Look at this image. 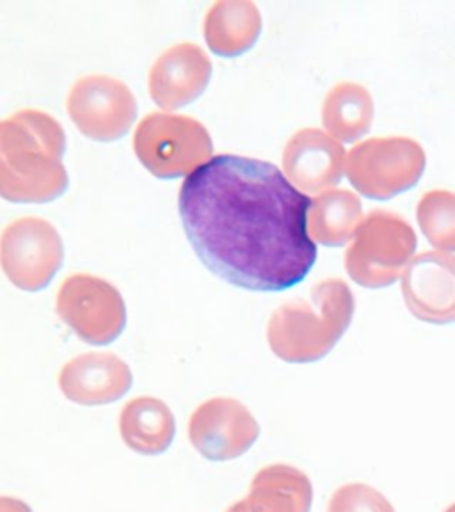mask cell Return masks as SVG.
<instances>
[{
	"label": "cell",
	"mask_w": 455,
	"mask_h": 512,
	"mask_svg": "<svg viewBox=\"0 0 455 512\" xmlns=\"http://www.w3.org/2000/svg\"><path fill=\"white\" fill-rule=\"evenodd\" d=\"M212 79V61L194 43H178L155 61L148 77V88L155 105L176 111L192 104L207 91Z\"/></svg>",
	"instance_id": "obj_7"
},
{
	"label": "cell",
	"mask_w": 455,
	"mask_h": 512,
	"mask_svg": "<svg viewBox=\"0 0 455 512\" xmlns=\"http://www.w3.org/2000/svg\"><path fill=\"white\" fill-rule=\"evenodd\" d=\"M66 109L80 134L114 143L127 136L137 118V100L125 82L107 75H86L70 89Z\"/></svg>",
	"instance_id": "obj_5"
},
{
	"label": "cell",
	"mask_w": 455,
	"mask_h": 512,
	"mask_svg": "<svg viewBox=\"0 0 455 512\" xmlns=\"http://www.w3.org/2000/svg\"><path fill=\"white\" fill-rule=\"evenodd\" d=\"M134 152L153 176L175 180L191 176L214 155L207 127L180 114L153 112L136 130Z\"/></svg>",
	"instance_id": "obj_3"
},
{
	"label": "cell",
	"mask_w": 455,
	"mask_h": 512,
	"mask_svg": "<svg viewBox=\"0 0 455 512\" xmlns=\"http://www.w3.org/2000/svg\"><path fill=\"white\" fill-rule=\"evenodd\" d=\"M66 134L59 121L34 109L0 120V198L9 203H50L68 189Z\"/></svg>",
	"instance_id": "obj_2"
},
{
	"label": "cell",
	"mask_w": 455,
	"mask_h": 512,
	"mask_svg": "<svg viewBox=\"0 0 455 512\" xmlns=\"http://www.w3.org/2000/svg\"><path fill=\"white\" fill-rule=\"evenodd\" d=\"M132 377L127 365L111 354H86L68 363L61 376L63 392L79 402H107L127 392Z\"/></svg>",
	"instance_id": "obj_8"
},
{
	"label": "cell",
	"mask_w": 455,
	"mask_h": 512,
	"mask_svg": "<svg viewBox=\"0 0 455 512\" xmlns=\"http://www.w3.org/2000/svg\"><path fill=\"white\" fill-rule=\"evenodd\" d=\"M178 210L194 253L235 287L283 292L317 262L312 200L271 162L212 157L187 176Z\"/></svg>",
	"instance_id": "obj_1"
},
{
	"label": "cell",
	"mask_w": 455,
	"mask_h": 512,
	"mask_svg": "<svg viewBox=\"0 0 455 512\" xmlns=\"http://www.w3.org/2000/svg\"><path fill=\"white\" fill-rule=\"evenodd\" d=\"M59 317L88 344H111L127 322L125 301L109 281L73 274L57 292Z\"/></svg>",
	"instance_id": "obj_6"
},
{
	"label": "cell",
	"mask_w": 455,
	"mask_h": 512,
	"mask_svg": "<svg viewBox=\"0 0 455 512\" xmlns=\"http://www.w3.org/2000/svg\"><path fill=\"white\" fill-rule=\"evenodd\" d=\"M63 262V239L56 226L41 217L16 219L0 235V267L20 290L47 288Z\"/></svg>",
	"instance_id": "obj_4"
},
{
	"label": "cell",
	"mask_w": 455,
	"mask_h": 512,
	"mask_svg": "<svg viewBox=\"0 0 455 512\" xmlns=\"http://www.w3.org/2000/svg\"><path fill=\"white\" fill-rule=\"evenodd\" d=\"M260 29L262 20L253 2L217 0L205 16L203 36L216 56L233 59L255 45Z\"/></svg>",
	"instance_id": "obj_9"
}]
</instances>
